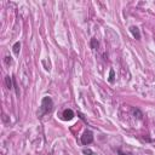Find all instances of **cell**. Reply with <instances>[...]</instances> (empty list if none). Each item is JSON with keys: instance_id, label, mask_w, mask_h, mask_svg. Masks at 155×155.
<instances>
[{"instance_id": "6da1fadb", "label": "cell", "mask_w": 155, "mask_h": 155, "mask_svg": "<svg viewBox=\"0 0 155 155\" xmlns=\"http://www.w3.org/2000/svg\"><path fill=\"white\" fill-rule=\"evenodd\" d=\"M53 109V101L51 97H49V96H46V97H44L41 101V106H40V110L38 112V115L39 118H41V116H44L45 114H49L51 113Z\"/></svg>"}, {"instance_id": "3957f363", "label": "cell", "mask_w": 155, "mask_h": 155, "mask_svg": "<svg viewBox=\"0 0 155 155\" xmlns=\"http://www.w3.org/2000/svg\"><path fill=\"white\" fill-rule=\"evenodd\" d=\"M62 116H63V120H72L74 118V112L72 109H64Z\"/></svg>"}, {"instance_id": "7a4b0ae2", "label": "cell", "mask_w": 155, "mask_h": 155, "mask_svg": "<svg viewBox=\"0 0 155 155\" xmlns=\"http://www.w3.org/2000/svg\"><path fill=\"white\" fill-rule=\"evenodd\" d=\"M92 142H93V133H92V131L86 130L81 136V143L84 145H87L91 144Z\"/></svg>"}, {"instance_id": "9c48e42d", "label": "cell", "mask_w": 155, "mask_h": 155, "mask_svg": "<svg viewBox=\"0 0 155 155\" xmlns=\"http://www.w3.org/2000/svg\"><path fill=\"white\" fill-rule=\"evenodd\" d=\"M82 153H84L85 155H92V154H93V152H92L91 149H84Z\"/></svg>"}, {"instance_id": "30bf717a", "label": "cell", "mask_w": 155, "mask_h": 155, "mask_svg": "<svg viewBox=\"0 0 155 155\" xmlns=\"http://www.w3.org/2000/svg\"><path fill=\"white\" fill-rule=\"evenodd\" d=\"M5 63L9 66V64H11L12 63V60H11V57H9V56H6L5 57Z\"/></svg>"}, {"instance_id": "52a82bcc", "label": "cell", "mask_w": 155, "mask_h": 155, "mask_svg": "<svg viewBox=\"0 0 155 155\" xmlns=\"http://www.w3.org/2000/svg\"><path fill=\"white\" fill-rule=\"evenodd\" d=\"M91 47L93 50H96L97 47H98V41H97V39H96V38H92L91 39Z\"/></svg>"}, {"instance_id": "5b68a950", "label": "cell", "mask_w": 155, "mask_h": 155, "mask_svg": "<svg viewBox=\"0 0 155 155\" xmlns=\"http://www.w3.org/2000/svg\"><path fill=\"white\" fill-rule=\"evenodd\" d=\"M12 82H14V79H11L10 76H5V84L7 88H12Z\"/></svg>"}, {"instance_id": "ba28073f", "label": "cell", "mask_w": 155, "mask_h": 155, "mask_svg": "<svg viewBox=\"0 0 155 155\" xmlns=\"http://www.w3.org/2000/svg\"><path fill=\"white\" fill-rule=\"evenodd\" d=\"M114 78H115V73H114V70L112 69V70H110V73H109V82H110V84H113L114 81H115V79H114Z\"/></svg>"}, {"instance_id": "8992f818", "label": "cell", "mask_w": 155, "mask_h": 155, "mask_svg": "<svg viewBox=\"0 0 155 155\" xmlns=\"http://www.w3.org/2000/svg\"><path fill=\"white\" fill-rule=\"evenodd\" d=\"M12 49H14V52L16 53V55H18V53H20V49H21V42H20V41L16 42Z\"/></svg>"}, {"instance_id": "277c9868", "label": "cell", "mask_w": 155, "mask_h": 155, "mask_svg": "<svg viewBox=\"0 0 155 155\" xmlns=\"http://www.w3.org/2000/svg\"><path fill=\"white\" fill-rule=\"evenodd\" d=\"M130 30H131V33H132V35L137 39V40H139V39H141V32H139V29H138L137 27L132 25V27L130 28Z\"/></svg>"}, {"instance_id": "8fae6325", "label": "cell", "mask_w": 155, "mask_h": 155, "mask_svg": "<svg viewBox=\"0 0 155 155\" xmlns=\"http://www.w3.org/2000/svg\"><path fill=\"white\" fill-rule=\"evenodd\" d=\"M119 155H131V154H128V153H125V152H122V150H119Z\"/></svg>"}]
</instances>
